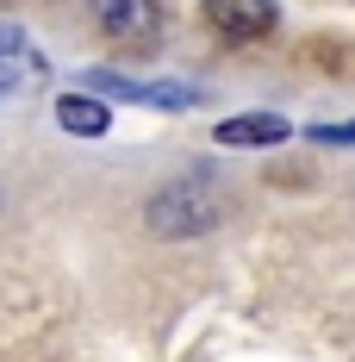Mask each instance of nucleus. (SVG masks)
<instances>
[{"mask_svg":"<svg viewBox=\"0 0 355 362\" xmlns=\"http://www.w3.org/2000/svg\"><path fill=\"white\" fill-rule=\"evenodd\" d=\"M143 218H150L156 238H193V231H206L218 218V206H212V194H206L200 181H169V187L143 206Z\"/></svg>","mask_w":355,"mask_h":362,"instance_id":"f257e3e1","label":"nucleus"},{"mask_svg":"<svg viewBox=\"0 0 355 362\" xmlns=\"http://www.w3.org/2000/svg\"><path fill=\"white\" fill-rule=\"evenodd\" d=\"M206 19H212L218 37L249 44V37H268V32H275L281 6H275V0H206Z\"/></svg>","mask_w":355,"mask_h":362,"instance_id":"f03ea898","label":"nucleus"},{"mask_svg":"<svg viewBox=\"0 0 355 362\" xmlns=\"http://www.w3.org/2000/svg\"><path fill=\"white\" fill-rule=\"evenodd\" d=\"M94 19H100L119 44H156V32H162L156 0H94Z\"/></svg>","mask_w":355,"mask_h":362,"instance_id":"7ed1b4c3","label":"nucleus"},{"mask_svg":"<svg viewBox=\"0 0 355 362\" xmlns=\"http://www.w3.org/2000/svg\"><path fill=\"white\" fill-rule=\"evenodd\" d=\"M88 81H94V88H100V94H119V100H143V107H187V100H193V88H181V81H150V88H143V81H125V75H88Z\"/></svg>","mask_w":355,"mask_h":362,"instance_id":"20e7f679","label":"nucleus"},{"mask_svg":"<svg viewBox=\"0 0 355 362\" xmlns=\"http://www.w3.org/2000/svg\"><path fill=\"white\" fill-rule=\"evenodd\" d=\"M56 125H63L69 138H107L112 112H107V100H88V94H63V100H56Z\"/></svg>","mask_w":355,"mask_h":362,"instance_id":"39448f33","label":"nucleus"},{"mask_svg":"<svg viewBox=\"0 0 355 362\" xmlns=\"http://www.w3.org/2000/svg\"><path fill=\"white\" fill-rule=\"evenodd\" d=\"M287 132L293 125H287L281 112H243V119H224L218 125V144H281Z\"/></svg>","mask_w":355,"mask_h":362,"instance_id":"423d86ee","label":"nucleus"},{"mask_svg":"<svg viewBox=\"0 0 355 362\" xmlns=\"http://www.w3.org/2000/svg\"><path fill=\"white\" fill-rule=\"evenodd\" d=\"M0 81H6V75H0Z\"/></svg>","mask_w":355,"mask_h":362,"instance_id":"0eeeda50","label":"nucleus"},{"mask_svg":"<svg viewBox=\"0 0 355 362\" xmlns=\"http://www.w3.org/2000/svg\"><path fill=\"white\" fill-rule=\"evenodd\" d=\"M0 200H6V194H0Z\"/></svg>","mask_w":355,"mask_h":362,"instance_id":"6e6552de","label":"nucleus"}]
</instances>
